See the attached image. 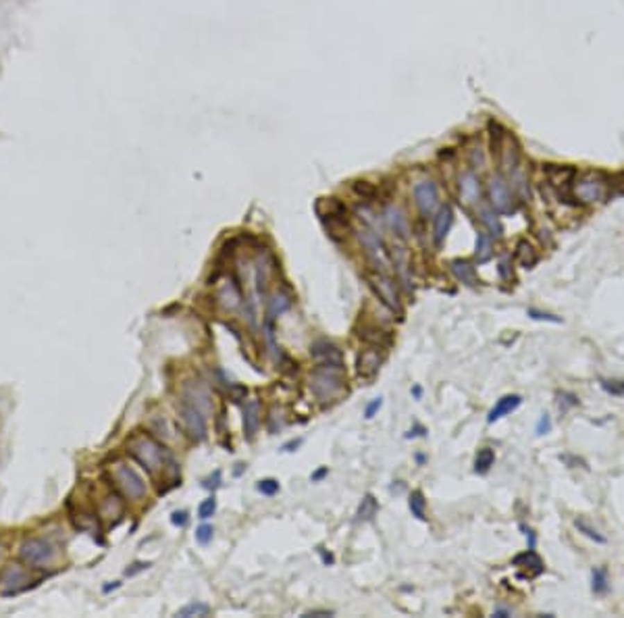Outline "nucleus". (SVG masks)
<instances>
[{
  "instance_id": "1a4fd4ad",
  "label": "nucleus",
  "mask_w": 624,
  "mask_h": 618,
  "mask_svg": "<svg viewBox=\"0 0 624 618\" xmlns=\"http://www.w3.org/2000/svg\"><path fill=\"white\" fill-rule=\"evenodd\" d=\"M487 192H489V202H491L496 212H512L516 208L514 194H512V190H510V185L506 183L504 177L494 175L487 183Z\"/></svg>"
},
{
  "instance_id": "09e8293b",
  "label": "nucleus",
  "mask_w": 624,
  "mask_h": 618,
  "mask_svg": "<svg viewBox=\"0 0 624 618\" xmlns=\"http://www.w3.org/2000/svg\"><path fill=\"white\" fill-rule=\"evenodd\" d=\"M552 431V419H550V415H541V419H539V423H537V433L539 435H546V433H550Z\"/></svg>"
},
{
  "instance_id": "7c9ffc66",
  "label": "nucleus",
  "mask_w": 624,
  "mask_h": 618,
  "mask_svg": "<svg viewBox=\"0 0 624 618\" xmlns=\"http://www.w3.org/2000/svg\"><path fill=\"white\" fill-rule=\"evenodd\" d=\"M591 592L596 596H606L610 592V577H608V569L598 567L591 571Z\"/></svg>"
},
{
  "instance_id": "603ef678",
  "label": "nucleus",
  "mask_w": 624,
  "mask_h": 618,
  "mask_svg": "<svg viewBox=\"0 0 624 618\" xmlns=\"http://www.w3.org/2000/svg\"><path fill=\"white\" fill-rule=\"evenodd\" d=\"M150 567H152L150 562H135V565H131V569L125 571V575H127V577H133V575H137V573H142V571H146V569H150Z\"/></svg>"
},
{
  "instance_id": "bf43d9fd",
  "label": "nucleus",
  "mask_w": 624,
  "mask_h": 618,
  "mask_svg": "<svg viewBox=\"0 0 624 618\" xmlns=\"http://www.w3.org/2000/svg\"><path fill=\"white\" fill-rule=\"evenodd\" d=\"M325 475H327V469H321L319 473H314V475H312V481H319V479H321V477H325Z\"/></svg>"
},
{
  "instance_id": "e433bc0d",
  "label": "nucleus",
  "mask_w": 624,
  "mask_h": 618,
  "mask_svg": "<svg viewBox=\"0 0 624 618\" xmlns=\"http://www.w3.org/2000/svg\"><path fill=\"white\" fill-rule=\"evenodd\" d=\"M481 223L489 229V235L491 237H502V223H500V219H498V215L496 212H491V210H481Z\"/></svg>"
},
{
  "instance_id": "7ed1b4c3",
  "label": "nucleus",
  "mask_w": 624,
  "mask_h": 618,
  "mask_svg": "<svg viewBox=\"0 0 624 618\" xmlns=\"http://www.w3.org/2000/svg\"><path fill=\"white\" fill-rule=\"evenodd\" d=\"M56 556H58V548L50 540H44V537L27 540V542H23V546L19 550V558L31 569L52 567Z\"/></svg>"
},
{
  "instance_id": "4d7b16f0",
  "label": "nucleus",
  "mask_w": 624,
  "mask_h": 618,
  "mask_svg": "<svg viewBox=\"0 0 624 618\" xmlns=\"http://www.w3.org/2000/svg\"><path fill=\"white\" fill-rule=\"evenodd\" d=\"M508 267H510V265H508V260H502V262H500V275H502L506 281H508V279H512V275L508 273Z\"/></svg>"
},
{
  "instance_id": "79ce46f5",
  "label": "nucleus",
  "mask_w": 624,
  "mask_h": 618,
  "mask_svg": "<svg viewBox=\"0 0 624 618\" xmlns=\"http://www.w3.org/2000/svg\"><path fill=\"white\" fill-rule=\"evenodd\" d=\"M354 192H356L358 196H362L364 200H371V198L377 196V187H375L371 181H356V183H354Z\"/></svg>"
},
{
  "instance_id": "72a5a7b5",
  "label": "nucleus",
  "mask_w": 624,
  "mask_h": 618,
  "mask_svg": "<svg viewBox=\"0 0 624 618\" xmlns=\"http://www.w3.org/2000/svg\"><path fill=\"white\" fill-rule=\"evenodd\" d=\"M358 335H360V340H364L366 344H373V346H387L391 342L389 333L383 329H377V327H364Z\"/></svg>"
},
{
  "instance_id": "f8f14e48",
  "label": "nucleus",
  "mask_w": 624,
  "mask_h": 618,
  "mask_svg": "<svg viewBox=\"0 0 624 618\" xmlns=\"http://www.w3.org/2000/svg\"><path fill=\"white\" fill-rule=\"evenodd\" d=\"M27 585V573L17 567V565H10L2 571V577H0V590H2V596H12V594H19L21 590H25Z\"/></svg>"
},
{
  "instance_id": "5701e85b",
  "label": "nucleus",
  "mask_w": 624,
  "mask_h": 618,
  "mask_svg": "<svg viewBox=\"0 0 624 618\" xmlns=\"http://www.w3.org/2000/svg\"><path fill=\"white\" fill-rule=\"evenodd\" d=\"M514 260H516V265H521L523 269H533V267L537 265V260H539L535 246H533L529 240H521V242L516 244V248H514Z\"/></svg>"
},
{
  "instance_id": "e2e57ef3",
  "label": "nucleus",
  "mask_w": 624,
  "mask_h": 618,
  "mask_svg": "<svg viewBox=\"0 0 624 618\" xmlns=\"http://www.w3.org/2000/svg\"><path fill=\"white\" fill-rule=\"evenodd\" d=\"M0 558H2V548H0Z\"/></svg>"
},
{
  "instance_id": "a878e982",
  "label": "nucleus",
  "mask_w": 624,
  "mask_h": 618,
  "mask_svg": "<svg viewBox=\"0 0 624 618\" xmlns=\"http://www.w3.org/2000/svg\"><path fill=\"white\" fill-rule=\"evenodd\" d=\"M391 260H394V265H396V271L400 273V277H402V281H404V285L410 290V258H408V252H406V248L402 246V244H398L396 248H394V252H391Z\"/></svg>"
},
{
  "instance_id": "f3484780",
  "label": "nucleus",
  "mask_w": 624,
  "mask_h": 618,
  "mask_svg": "<svg viewBox=\"0 0 624 618\" xmlns=\"http://www.w3.org/2000/svg\"><path fill=\"white\" fill-rule=\"evenodd\" d=\"M273 273H275V258L269 252H264L256 260V290H258V294H267V290L271 285V279H273Z\"/></svg>"
},
{
  "instance_id": "393cba45",
  "label": "nucleus",
  "mask_w": 624,
  "mask_h": 618,
  "mask_svg": "<svg viewBox=\"0 0 624 618\" xmlns=\"http://www.w3.org/2000/svg\"><path fill=\"white\" fill-rule=\"evenodd\" d=\"M317 212H319V217L325 221V219L346 217L348 208H346L337 198H321V200L317 202Z\"/></svg>"
},
{
  "instance_id": "423d86ee",
  "label": "nucleus",
  "mask_w": 624,
  "mask_h": 618,
  "mask_svg": "<svg viewBox=\"0 0 624 618\" xmlns=\"http://www.w3.org/2000/svg\"><path fill=\"white\" fill-rule=\"evenodd\" d=\"M608 187L610 183L602 173H585L575 185V196L585 204H596L606 200Z\"/></svg>"
},
{
  "instance_id": "2f4dec72",
  "label": "nucleus",
  "mask_w": 624,
  "mask_h": 618,
  "mask_svg": "<svg viewBox=\"0 0 624 618\" xmlns=\"http://www.w3.org/2000/svg\"><path fill=\"white\" fill-rule=\"evenodd\" d=\"M377 510H379V504H377L375 496H373V494H366V496L362 498L360 506H358L356 519H358L360 523H371V521L377 517Z\"/></svg>"
},
{
  "instance_id": "864d4df0",
  "label": "nucleus",
  "mask_w": 624,
  "mask_h": 618,
  "mask_svg": "<svg viewBox=\"0 0 624 618\" xmlns=\"http://www.w3.org/2000/svg\"><path fill=\"white\" fill-rule=\"evenodd\" d=\"M219 483H221V471H214V475L204 481V487L206 490H214V487H219Z\"/></svg>"
},
{
  "instance_id": "dca6fc26",
  "label": "nucleus",
  "mask_w": 624,
  "mask_h": 618,
  "mask_svg": "<svg viewBox=\"0 0 624 618\" xmlns=\"http://www.w3.org/2000/svg\"><path fill=\"white\" fill-rule=\"evenodd\" d=\"M262 423V408L258 400H248L244 404V433L248 440H254Z\"/></svg>"
},
{
  "instance_id": "473e14b6",
  "label": "nucleus",
  "mask_w": 624,
  "mask_h": 618,
  "mask_svg": "<svg viewBox=\"0 0 624 618\" xmlns=\"http://www.w3.org/2000/svg\"><path fill=\"white\" fill-rule=\"evenodd\" d=\"M475 256H477V260L479 262H487V260H491V256H494V237L489 235V233H479V237H477V252H475Z\"/></svg>"
},
{
  "instance_id": "2eb2a0df",
  "label": "nucleus",
  "mask_w": 624,
  "mask_h": 618,
  "mask_svg": "<svg viewBox=\"0 0 624 618\" xmlns=\"http://www.w3.org/2000/svg\"><path fill=\"white\" fill-rule=\"evenodd\" d=\"M385 225L400 237V240H406L410 235V221L406 217V212L398 206H389L385 208Z\"/></svg>"
},
{
  "instance_id": "39448f33",
  "label": "nucleus",
  "mask_w": 624,
  "mask_h": 618,
  "mask_svg": "<svg viewBox=\"0 0 624 618\" xmlns=\"http://www.w3.org/2000/svg\"><path fill=\"white\" fill-rule=\"evenodd\" d=\"M369 285L375 290V294L379 296V300L396 315H402V300H400V290H398V283L387 275V273H366L364 275Z\"/></svg>"
},
{
  "instance_id": "9d476101",
  "label": "nucleus",
  "mask_w": 624,
  "mask_h": 618,
  "mask_svg": "<svg viewBox=\"0 0 624 618\" xmlns=\"http://www.w3.org/2000/svg\"><path fill=\"white\" fill-rule=\"evenodd\" d=\"M414 202L425 217H431L439 206V190H437L435 181H431V179L419 181L414 185Z\"/></svg>"
},
{
  "instance_id": "ddd939ff",
  "label": "nucleus",
  "mask_w": 624,
  "mask_h": 618,
  "mask_svg": "<svg viewBox=\"0 0 624 618\" xmlns=\"http://www.w3.org/2000/svg\"><path fill=\"white\" fill-rule=\"evenodd\" d=\"M383 356L379 352V348H371V350H362L356 356V371L362 379H373L379 369H381Z\"/></svg>"
},
{
  "instance_id": "bb28decb",
  "label": "nucleus",
  "mask_w": 624,
  "mask_h": 618,
  "mask_svg": "<svg viewBox=\"0 0 624 618\" xmlns=\"http://www.w3.org/2000/svg\"><path fill=\"white\" fill-rule=\"evenodd\" d=\"M123 515V502L119 496H106L100 504V519L117 523Z\"/></svg>"
},
{
  "instance_id": "4c0bfd02",
  "label": "nucleus",
  "mask_w": 624,
  "mask_h": 618,
  "mask_svg": "<svg viewBox=\"0 0 624 618\" xmlns=\"http://www.w3.org/2000/svg\"><path fill=\"white\" fill-rule=\"evenodd\" d=\"M356 215H358V219L364 223V227H369V229L381 233V225H379V219H377V215L373 212V208H369V206H356Z\"/></svg>"
},
{
  "instance_id": "f704fd0d",
  "label": "nucleus",
  "mask_w": 624,
  "mask_h": 618,
  "mask_svg": "<svg viewBox=\"0 0 624 618\" xmlns=\"http://www.w3.org/2000/svg\"><path fill=\"white\" fill-rule=\"evenodd\" d=\"M408 506H410L412 517H416L419 521H427V500H425V496H423L421 490H414L410 494Z\"/></svg>"
},
{
  "instance_id": "3c124183",
  "label": "nucleus",
  "mask_w": 624,
  "mask_h": 618,
  "mask_svg": "<svg viewBox=\"0 0 624 618\" xmlns=\"http://www.w3.org/2000/svg\"><path fill=\"white\" fill-rule=\"evenodd\" d=\"M171 523H173L175 527L187 525V512H185V510H175V512L171 515Z\"/></svg>"
},
{
  "instance_id": "a211bd4d",
  "label": "nucleus",
  "mask_w": 624,
  "mask_h": 618,
  "mask_svg": "<svg viewBox=\"0 0 624 618\" xmlns=\"http://www.w3.org/2000/svg\"><path fill=\"white\" fill-rule=\"evenodd\" d=\"M310 354L321 362V365H344L341 350L331 344V342H317L310 348Z\"/></svg>"
},
{
  "instance_id": "ea45409f",
  "label": "nucleus",
  "mask_w": 624,
  "mask_h": 618,
  "mask_svg": "<svg viewBox=\"0 0 624 618\" xmlns=\"http://www.w3.org/2000/svg\"><path fill=\"white\" fill-rule=\"evenodd\" d=\"M575 527H577L583 535H587L589 540H593V542H598V544H606V537H604L598 529H593L585 519H577V521H575Z\"/></svg>"
},
{
  "instance_id": "cd10ccee",
  "label": "nucleus",
  "mask_w": 624,
  "mask_h": 618,
  "mask_svg": "<svg viewBox=\"0 0 624 618\" xmlns=\"http://www.w3.org/2000/svg\"><path fill=\"white\" fill-rule=\"evenodd\" d=\"M185 398L189 400V402H194L204 415H210V410H212V404H210V394H208V390L204 387V385H200V383H196L194 387H189V392L185 394Z\"/></svg>"
},
{
  "instance_id": "a18cd8bd",
  "label": "nucleus",
  "mask_w": 624,
  "mask_h": 618,
  "mask_svg": "<svg viewBox=\"0 0 624 618\" xmlns=\"http://www.w3.org/2000/svg\"><path fill=\"white\" fill-rule=\"evenodd\" d=\"M600 383H602V387H604L608 394H612V396H624V381H608V379H602Z\"/></svg>"
},
{
  "instance_id": "b1692460",
  "label": "nucleus",
  "mask_w": 624,
  "mask_h": 618,
  "mask_svg": "<svg viewBox=\"0 0 624 618\" xmlns=\"http://www.w3.org/2000/svg\"><path fill=\"white\" fill-rule=\"evenodd\" d=\"M292 304H294V298H292V294H289L287 290H277V292L271 296V300H269V310H267V317L273 321L275 317H279V315H283L285 310H289V308H292Z\"/></svg>"
},
{
  "instance_id": "680f3d73",
  "label": "nucleus",
  "mask_w": 624,
  "mask_h": 618,
  "mask_svg": "<svg viewBox=\"0 0 624 618\" xmlns=\"http://www.w3.org/2000/svg\"><path fill=\"white\" fill-rule=\"evenodd\" d=\"M508 615H510L508 610H498V612H496V617H508Z\"/></svg>"
},
{
  "instance_id": "8fccbe9b",
  "label": "nucleus",
  "mask_w": 624,
  "mask_h": 618,
  "mask_svg": "<svg viewBox=\"0 0 624 618\" xmlns=\"http://www.w3.org/2000/svg\"><path fill=\"white\" fill-rule=\"evenodd\" d=\"M383 406V398H375L369 406H366V410H364V419H373L375 417V412L379 410Z\"/></svg>"
},
{
  "instance_id": "a19ab883",
  "label": "nucleus",
  "mask_w": 624,
  "mask_h": 618,
  "mask_svg": "<svg viewBox=\"0 0 624 618\" xmlns=\"http://www.w3.org/2000/svg\"><path fill=\"white\" fill-rule=\"evenodd\" d=\"M214 512H217V498L210 496V498H206V500L200 504V508H198V519L208 521Z\"/></svg>"
},
{
  "instance_id": "c85d7f7f",
  "label": "nucleus",
  "mask_w": 624,
  "mask_h": 618,
  "mask_svg": "<svg viewBox=\"0 0 624 618\" xmlns=\"http://www.w3.org/2000/svg\"><path fill=\"white\" fill-rule=\"evenodd\" d=\"M452 273L456 275L458 281L466 283V285H477L479 283V277H477V271L471 262L466 260H454L452 262Z\"/></svg>"
},
{
  "instance_id": "49530a36",
  "label": "nucleus",
  "mask_w": 624,
  "mask_h": 618,
  "mask_svg": "<svg viewBox=\"0 0 624 618\" xmlns=\"http://www.w3.org/2000/svg\"><path fill=\"white\" fill-rule=\"evenodd\" d=\"M246 396H248V390L244 385H239V383L229 385V398L233 402H242V400H246Z\"/></svg>"
},
{
  "instance_id": "6ab92c4d",
  "label": "nucleus",
  "mask_w": 624,
  "mask_h": 618,
  "mask_svg": "<svg viewBox=\"0 0 624 618\" xmlns=\"http://www.w3.org/2000/svg\"><path fill=\"white\" fill-rule=\"evenodd\" d=\"M512 567L525 569L529 577H537V575H541V573L546 571V567H543V560L539 558V554H537L533 548H531V550H527V552H523V554H518V556L512 560Z\"/></svg>"
},
{
  "instance_id": "aec40b11",
  "label": "nucleus",
  "mask_w": 624,
  "mask_h": 618,
  "mask_svg": "<svg viewBox=\"0 0 624 618\" xmlns=\"http://www.w3.org/2000/svg\"><path fill=\"white\" fill-rule=\"evenodd\" d=\"M452 223H454V210H452V206H441L437 210V215H435V221H433V240H435L437 246L446 240Z\"/></svg>"
},
{
  "instance_id": "c9c22d12",
  "label": "nucleus",
  "mask_w": 624,
  "mask_h": 618,
  "mask_svg": "<svg viewBox=\"0 0 624 618\" xmlns=\"http://www.w3.org/2000/svg\"><path fill=\"white\" fill-rule=\"evenodd\" d=\"M494 462H496V452L491 448H483V450H479V454L475 458V471L479 475H485L491 471Z\"/></svg>"
},
{
  "instance_id": "13d9d810",
  "label": "nucleus",
  "mask_w": 624,
  "mask_h": 618,
  "mask_svg": "<svg viewBox=\"0 0 624 618\" xmlns=\"http://www.w3.org/2000/svg\"><path fill=\"white\" fill-rule=\"evenodd\" d=\"M304 617H333L331 610H308L304 612Z\"/></svg>"
},
{
  "instance_id": "58836bf2",
  "label": "nucleus",
  "mask_w": 624,
  "mask_h": 618,
  "mask_svg": "<svg viewBox=\"0 0 624 618\" xmlns=\"http://www.w3.org/2000/svg\"><path fill=\"white\" fill-rule=\"evenodd\" d=\"M208 615H210V606H206V604H202V602H192V604L183 606V608L177 612V617L181 618L208 617Z\"/></svg>"
},
{
  "instance_id": "f257e3e1",
  "label": "nucleus",
  "mask_w": 624,
  "mask_h": 618,
  "mask_svg": "<svg viewBox=\"0 0 624 618\" xmlns=\"http://www.w3.org/2000/svg\"><path fill=\"white\" fill-rule=\"evenodd\" d=\"M346 390L344 365H319L310 373V392L321 402H331L339 398Z\"/></svg>"
},
{
  "instance_id": "6e6552de",
  "label": "nucleus",
  "mask_w": 624,
  "mask_h": 618,
  "mask_svg": "<svg viewBox=\"0 0 624 618\" xmlns=\"http://www.w3.org/2000/svg\"><path fill=\"white\" fill-rule=\"evenodd\" d=\"M358 240L366 252V256L373 260V265L381 271V273H387L389 271V256H387V250L381 242V233L369 229L362 225V229L358 231Z\"/></svg>"
},
{
  "instance_id": "c03bdc74",
  "label": "nucleus",
  "mask_w": 624,
  "mask_h": 618,
  "mask_svg": "<svg viewBox=\"0 0 624 618\" xmlns=\"http://www.w3.org/2000/svg\"><path fill=\"white\" fill-rule=\"evenodd\" d=\"M212 535H214L212 525H200L198 531H196V540H198V544H202V546L210 544V542H212Z\"/></svg>"
},
{
  "instance_id": "5fc2aeb1",
  "label": "nucleus",
  "mask_w": 624,
  "mask_h": 618,
  "mask_svg": "<svg viewBox=\"0 0 624 618\" xmlns=\"http://www.w3.org/2000/svg\"><path fill=\"white\" fill-rule=\"evenodd\" d=\"M612 187H614L618 194H623L624 196V173H618V175L612 179Z\"/></svg>"
},
{
  "instance_id": "de8ad7c7",
  "label": "nucleus",
  "mask_w": 624,
  "mask_h": 618,
  "mask_svg": "<svg viewBox=\"0 0 624 618\" xmlns=\"http://www.w3.org/2000/svg\"><path fill=\"white\" fill-rule=\"evenodd\" d=\"M529 317H531V319H537V321L562 323V319H560V317H554V315H548V312H541V310H535V308H531V310H529Z\"/></svg>"
},
{
  "instance_id": "6e6d98bb",
  "label": "nucleus",
  "mask_w": 624,
  "mask_h": 618,
  "mask_svg": "<svg viewBox=\"0 0 624 618\" xmlns=\"http://www.w3.org/2000/svg\"><path fill=\"white\" fill-rule=\"evenodd\" d=\"M300 446H302V440H292V442H287V444L283 446V450H285V452H296Z\"/></svg>"
},
{
  "instance_id": "9b49d317",
  "label": "nucleus",
  "mask_w": 624,
  "mask_h": 618,
  "mask_svg": "<svg viewBox=\"0 0 624 618\" xmlns=\"http://www.w3.org/2000/svg\"><path fill=\"white\" fill-rule=\"evenodd\" d=\"M498 158H500V167L504 173H514L518 171V162H521V150L518 144L514 140V135L506 133L500 150H498Z\"/></svg>"
},
{
  "instance_id": "37998d69",
  "label": "nucleus",
  "mask_w": 624,
  "mask_h": 618,
  "mask_svg": "<svg viewBox=\"0 0 624 618\" xmlns=\"http://www.w3.org/2000/svg\"><path fill=\"white\" fill-rule=\"evenodd\" d=\"M256 490L260 494H264V496H275L279 492V481H275V479H262V481H258Z\"/></svg>"
},
{
  "instance_id": "4468645a",
  "label": "nucleus",
  "mask_w": 624,
  "mask_h": 618,
  "mask_svg": "<svg viewBox=\"0 0 624 618\" xmlns=\"http://www.w3.org/2000/svg\"><path fill=\"white\" fill-rule=\"evenodd\" d=\"M458 187H460V198L466 204H477L481 200V181L473 171H464L458 177Z\"/></svg>"
},
{
  "instance_id": "4be33fe9",
  "label": "nucleus",
  "mask_w": 624,
  "mask_h": 618,
  "mask_svg": "<svg viewBox=\"0 0 624 618\" xmlns=\"http://www.w3.org/2000/svg\"><path fill=\"white\" fill-rule=\"evenodd\" d=\"M219 300H221V304H223L225 310H235V308L242 304V300H244V298H242V287H239V283H237L235 277H231V279L221 287Z\"/></svg>"
},
{
  "instance_id": "052dcab7",
  "label": "nucleus",
  "mask_w": 624,
  "mask_h": 618,
  "mask_svg": "<svg viewBox=\"0 0 624 618\" xmlns=\"http://www.w3.org/2000/svg\"><path fill=\"white\" fill-rule=\"evenodd\" d=\"M117 587H119V583H112V585H106L104 592H110V590H117Z\"/></svg>"
},
{
  "instance_id": "412c9836",
  "label": "nucleus",
  "mask_w": 624,
  "mask_h": 618,
  "mask_svg": "<svg viewBox=\"0 0 624 618\" xmlns=\"http://www.w3.org/2000/svg\"><path fill=\"white\" fill-rule=\"evenodd\" d=\"M521 402H523V398H521L518 394H508V396L500 398V400L496 402V406L489 410V415H487V423H496V421H500L502 417H506V415L514 412V410L521 406Z\"/></svg>"
},
{
  "instance_id": "f03ea898",
  "label": "nucleus",
  "mask_w": 624,
  "mask_h": 618,
  "mask_svg": "<svg viewBox=\"0 0 624 618\" xmlns=\"http://www.w3.org/2000/svg\"><path fill=\"white\" fill-rule=\"evenodd\" d=\"M129 454L150 473V475H158L165 469L167 462V452L165 448L146 433H135L129 442H127Z\"/></svg>"
},
{
  "instance_id": "c756f323",
  "label": "nucleus",
  "mask_w": 624,
  "mask_h": 618,
  "mask_svg": "<svg viewBox=\"0 0 624 618\" xmlns=\"http://www.w3.org/2000/svg\"><path fill=\"white\" fill-rule=\"evenodd\" d=\"M548 177H550V183H552L554 187H562V185H568V183L575 179V169H573V167L550 165V167H548Z\"/></svg>"
},
{
  "instance_id": "0eeeda50",
  "label": "nucleus",
  "mask_w": 624,
  "mask_h": 618,
  "mask_svg": "<svg viewBox=\"0 0 624 618\" xmlns=\"http://www.w3.org/2000/svg\"><path fill=\"white\" fill-rule=\"evenodd\" d=\"M179 419L183 423L185 433L194 440V442H202L206 437V415L194 404L189 402L185 396L179 402Z\"/></svg>"
},
{
  "instance_id": "20e7f679",
  "label": "nucleus",
  "mask_w": 624,
  "mask_h": 618,
  "mask_svg": "<svg viewBox=\"0 0 624 618\" xmlns=\"http://www.w3.org/2000/svg\"><path fill=\"white\" fill-rule=\"evenodd\" d=\"M110 479L117 490L129 500H142L146 496V483L140 473L127 462H115L110 469Z\"/></svg>"
}]
</instances>
